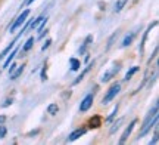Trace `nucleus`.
<instances>
[{"instance_id": "obj_5", "label": "nucleus", "mask_w": 159, "mask_h": 145, "mask_svg": "<svg viewBox=\"0 0 159 145\" xmlns=\"http://www.w3.org/2000/svg\"><path fill=\"white\" fill-rule=\"evenodd\" d=\"M136 123H137V120H133V122L128 124V128L124 130V133H122L121 139H119V142H121V144H124L125 141H127V138H128V136H130V133H131V130H133V129H134V126H136Z\"/></svg>"}, {"instance_id": "obj_8", "label": "nucleus", "mask_w": 159, "mask_h": 145, "mask_svg": "<svg viewBox=\"0 0 159 145\" xmlns=\"http://www.w3.org/2000/svg\"><path fill=\"white\" fill-rule=\"evenodd\" d=\"M156 21H155L153 24H150V25H149L148 27V30H146V31H144V34H143V39H142V45H140V52H144V45H146V40H148V36H149V33H150V30L153 28L155 25H156Z\"/></svg>"}, {"instance_id": "obj_26", "label": "nucleus", "mask_w": 159, "mask_h": 145, "mask_svg": "<svg viewBox=\"0 0 159 145\" xmlns=\"http://www.w3.org/2000/svg\"><path fill=\"white\" fill-rule=\"evenodd\" d=\"M50 43H52V40H50V39H49V40H46V43H44V45H43V47H41V51H46L47 47L50 46Z\"/></svg>"}, {"instance_id": "obj_21", "label": "nucleus", "mask_w": 159, "mask_h": 145, "mask_svg": "<svg viewBox=\"0 0 159 145\" xmlns=\"http://www.w3.org/2000/svg\"><path fill=\"white\" fill-rule=\"evenodd\" d=\"M91 40H93V36H87V39H85V41H84V45H83V47L80 49V52H84L85 47L90 45V41H91Z\"/></svg>"}, {"instance_id": "obj_22", "label": "nucleus", "mask_w": 159, "mask_h": 145, "mask_svg": "<svg viewBox=\"0 0 159 145\" xmlns=\"http://www.w3.org/2000/svg\"><path fill=\"white\" fill-rule=\"evenodd\" d=\"M16 52H18V49H15V51H13V52L11 53V56H9V58H7V59L5 61V65H3L5 68H6V67H9V64H11V61L13 59V56H15V53H16Z\"/></svg>"}, {"instance_id": "obj_17", "label": "nucleus", "mask_w": 159, "mask_h": 145, "mask_svg": "<svg viewBox=\"0 0 159 145\" xmlns=\"http://www.w3.org/2000/svg\"><path fill=\"white\" fill-rule=\"evenodd\" d=\"M137 71H139V67H133V68H131V70L127 73V75H125V80H130V79H131V77H133L134 74H136Z\"/></svg>"}, {"instance_id": "obj_14", "label": "nucleus", "mask_w": 159, "mask_h": 145, "mask_svg": "<svg viewBox=\"0 0 159 145\" xmlns=\"http://www.w3.org/2000/svg\"><path fill=\"white\" fill-rule=\"evenodd\" d=\"M57 111H59V107H57L56 104H50L49 107H47V113H50L52 116H55Z\"/></svg>"}, {"instance_id": "obj_10", "label": "nucleus", "mask_w": 159, "mask_h": 145, "mask_svg": "<svg viewBox=\"0 0 159 145\" xmlns=\"http://www.w3.org/2000/svg\"><path fill=\"white\" fill-rule=\"evenodd\" d=\"M69 62H71V70H72V71L80 70V65H81V62H80L77 58H71V59H69Z\"/></svg>"}, {"instance_id": "obj_29", "label": "nucleus", "mask_w": 159, "mask_h": 145, "mask_svg": "<svg viewBox=\"0 0 159 145\" xmlns=\"http://www.w3.org/2000/svg\"><path fill=\"white\" fill-rule=\"evenodd\" d=\"M6 120V117L5 116H0V123H3Z\"/></svg>"}, {"instance_id": "obj_25", "label": "nucleus", "mask_w": 159, "mask_h": 145, "mask_svg": "<svg viewBox=\"0 0 159 145\" xmlns=\"http://www.w3.org/2000/svg\"><path fill=\"white\" fill-rule=\"evenodd\" d=\"M5 136H6V128L0 126V138H5Z\"/></svg>"}, {"instance_id": "obj_19", "label": "nucleus", "mask_w": 159, "mask_h": 145, "mask_svg": "<svg viewBox=\"0 0 159 145\" xmlns=\"http://www.w3.org/2000/svg\"><path fill=\"white\" fill-rule=\"evenodd\" d=\"M15 43H16V40H13V41H11V45H9V46L6 47V49H5V51H3V52L0 53V59L3 58V56H5V55H6V53H7V52H9V51H11V49H12V47L15 46Z\"/></svg>"}, {"instance_id": "obj_24", "label": "nucleus", "mask_w": 159, "mask_h": 145, "mask_svg": "<svg viewBox=\"0 0 159 145\" xmlns=\"http://www.w3.org/2000/svg\"><path fill=\"white\" fill-rule=\"evenodd\" d=\"M40 79H41V81H44L46 79H47V73H46V65L43 67V70H41V77H40Z\"/></svg>"}, {"instance_id": "obj_15", "label": "nucleus", "mask_w": 159, "mask_h": 145, "mask_svg": "<svg viewBox=\"0 0 159 145\" xmlns=\"http://www.w3.org/2000/svg\"><path fill=\"white\" fill-rule=\"evenodd\" d=\"M133 39H134V33H131V34H128L127 37H125L124 41H122V46H128V45H131Z\"/></svg>"}, {"instance_id": "obj_20", "label": "nucleus", "mask_w": 159, "mask_h": 145, "mask_svg": "<svg viewBox=\"0 0 159 145\" xmlns=\"http://www.w3.org/2000/svg\"><path fill=\"white\" fill-rule=\"evenodd\" d=\"M43 19H44V17H39V18H35L34 21H33V22L30 24V27H31V28L34 30V28H35V27H37V25H39V24H40V22H41V21H43Z\"/></svg>"}, {"instance_id": "obj_27", "label": "nucleus", "mask_w": 159, "mask_h": 145, "mask_svg": "<svg viewBox=\"0 0 159 145\" xmlns=\"http://www.w3.org/2000/svg\"><path fill=\"white\" fill-rule=\"evenodd\" d=\"M11 104H12V99H6V102H3L2 107H7V105H11Z\"/></svg>"}, {"instance_id": "obj_7", "label": "nucleus", "mask_w": 159, "mask_h": 145, "mask_svg": "<svg viewBox=\"0 0 159 145\" xmlns=\"http://www.w3.org/2000/svg\"><path fill=\"white\" fill-rule=\"evenodd\" d=\"M87 132V129L85 128H80V129H77V130H74L72 133L69 135V138H68V142H72V141H75V139H78L80 136H83V135Z\"/></svg>"}, {"instance_id": "obj_2", "label": "nucleus", "mask_w": 159, "mask_h": 145, "mask_svg": "<svg viewBox=\"0 0 159 145\" xmlns=\"http://www.w3.org/2000/svg\"><path fill=\"white\" fill-rule=\"evenodd\" d=\"M119 90H121V86H119V83H115V85H112V86L109 87V90L106 92V95H105V98H103V101H102V104L103 105H106V104H109L112 99L116 96L119 93Z\"/></svg>"}, {"instance_id": "obj_3", "label": "nucleus", "mask_w": 159, "mask_h": 145, "mask_svg": "<svg viewBox=\"0 0 159 145\" xmlns=\"http://www.w3.org/2000/svg\"><path fill=\"white\" fill-rule=\"evenodd\" d=\"M28 15H30V9L24 11L22 13H21V15H19V17L16 18V21L12 24V27H11V30H9V31H11V33H13V31H15V30L18 28V27H21V25H22V24L25 22V19H27V17H28Z\"/></svg>"}, {"instance_id": "obj_12", "label": "nucleus", "mask_w": 159, "mask_h": 145, "mask_svg": "<svg viewBox=\"0 0 159 145\" xmlns=\"http://www.w3.org/2000/svg\"><path fill=\"white\" fill-rule=\"evenodd\" d=\"M125 5H127V0H116V3H115V12L122 11V7Z\"/></svg>"}, {"instance_id": "obj_9", "label": "nucleus", "mask_w": 159, "mask_h": 145, "mask_svg": "<svg viewBox=\"0 0 159 145\" xmlns=\"http://www.w3.org/2000/svg\"><path fill=\"white\" fill-rule=\"evenodd\" d=\"M100 124H102V118L99 116H93L90 120H89V128H91V129L100 128Z\"/></svg>"}, {"instance_id": "obj_16", "label": "nucleus", "mask_w": 159, "mask_h": 145, "mask_svg": "<svg viewBox=\"0 0 159 145\" xmlns=\"http://www.w3.org/2000/svg\"><path fill=\"white\" fill-rule=\"evenodd\" d=\"M122 120H124V118H119L118 122H115V123H114V126L111 128V130H109V132H111V133H115V132H116V130L119 129V126H121V123H122Z\"/></svg>"}, {"instance_id": "obj_4", "label": "nucleus", "mask_w": 159, "mask_h": 145, "mask_svg": "<svg viewBox=\"0 0 159 145\" xmlns=\"http://www.w3.org/2000/svg\"><path fill=\"white\" fill-rule=\"evenodd\" d=\"M93 98H94V96L90 93V95H87V96L81 101V105H80V111H81V113H85V111L90 110L91 104H93Z\"/></svg>"}, {"instance_id": "obj_28", "label": "nucleus", "mask_w": 159, "mask_h": 145, "mask_svg": "<svg viewBox=\"0 0 159 145\" xmlns=\"http://www.w3.org/2000/svg\"><path fill=\"white\" fill-rule=\"evenodd\" d=\"M15 68H16V64H12L11 65V73H13V71H15Z\"/></svg>"}, {"instance_id": "obj_1", "label": "nucleus", "mask_w": 159, "mask_h": 145, "mask_svg": "<svg viewBox=\"0 0 159 145\" xmlns=\"http://www.w3.org/2000/svg\"><path fill=\"white\" fill-rule=\"evenodd\" d=\"M156 123H158V104H155L153 110H150V113L148 114V117H146V120L143 123V128H142V130H140L139 136H140V138L144 136V135L150 130V128H152L153 124H156Z\"/></svg>"}, {"instance_id": "obj_18", "label": "nucleus", "mask_w": 159, "mask_h": 145, "mask_svg": "<svg viewBox=\"0 0 159 145\" xmlns=\"http://www.w3.org/2000/svg\"><path fill=\"white\" fill-rule=\"evenodd\" d=\"M33 45H34V40H33V39H28V40H27V43L24 45V52H28L30 49L33 47Z\"/></svg>"}, {"instance_id": "obj_6", "label": "nucleus", "mask_w": 159, "mask_h": 145, "mask_svg": "<svg viewBox=\"0 0 159 145\" xmlns=\"http://www.w3.org/2000/svg\"><path fill=\"white\" fill-rule=\"evenodd\" d=\"M119 68H121V65L116 64L111 71H106V73L103 74V77H102V81H108V80H111V79H112V77H114V75L119 71Z\"/></svg>"}, {"instance_id": "obj_13", "label": "nucleus", "mask_w": 159, "mask_h": 145, "mask_svg": "<svg viewBox=\"0 0 159 145\" xmlns=\"http://www.w3.org/2000/svg\"><path fill=\"white\" fill-rule=\"evenodd\" d=\"M91 67H93V64H90V65H89V67H87V68H85V70H84V71H83V73H81V74H80V75H78V79H77V80H75V81H74L75 85H77V83H80V81L83 80V79H84V75H85V74H87V73H89V71H90V68H91Z\"/></svg>"}, {"instance_id": "obj_30", "label": "nucleus", "mask_w": 159, "mask_h": 145, "mask_svg": "<svg viewBox=\"0 0 159 145\" xmlns=\"http://www.w3.org/2000/svg\"><path fill=\"white\" fill-rule=\"evenodd\" d=\"M33 2H34V0H28V2H27V5H31Z\"/></svg>"}, {"instance_id": "obj_11", "label": "nucleus", "mask_w": 159, "mask_h": 145, "mask_svg": "<svg viewBox=\"0 0 159 145\" xmlns=\"http://www.w3.org/2000/svg\"><path fill=\"white\" fill-rule=\"evenodd\" d=\"M24 70H25V67H24V65H21V67H19V68H18L16 71H13V73H12L11 79H12V80H15V79H18V77H19V75H21V74L24 73Z\"/></svg>"}, {"instance_id": "obj_23", "label": "nucleus", "mask_w": 159, "mask_h": 145, "mask_svg": "<svg viewBox=\"0 0 159 145\" xmlns=\"http://www.w3.org/2000/svg\"><path fill=\"white\" fill-rule=\"evenodd\" d=\"M116 113H118V105H116V107L114 108V113H112V114H111V116L108 117V120H106V122H112V118H114V117L116 116Z\"/></svg>"}]
</instances>
